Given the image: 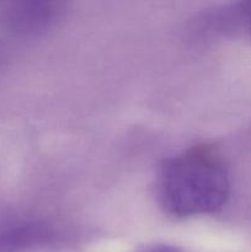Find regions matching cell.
Wrapping results in <instances>:
<instances>
[{
    "label": "cell",
    "mask_w": 251,
    "mask_h": 252,
    "mask_svg": "<svg viewBox=\"0 0 251 252\" xmlns=\"http://www.w3.org/2000/svg\"><path fill=\"white\" fill-rule=\"evenodd\" d=\"M160 206L169 216H204L220 211L230 194L228 167L213 148L193 147L162 164L157 182Z\"/></svg>",
    "instance_id": "cell-1"
},
{
    "label": "cell",
    "mask_w": 251,
    "mask_h": 252,
    "mask_svg": "<svg viewBox=\"0 0 251 252\" xmlns=\"http://www.w3.org/2000/svg\"><path fill=\"white\" fill-rule=\"evenodd\" d=\"M143 252H182V251L176 248H172V246L157 245V246H153V248L147 249V250Z\"/></svg>",
    "instance_id": "cell-2"
}]
</instances>
